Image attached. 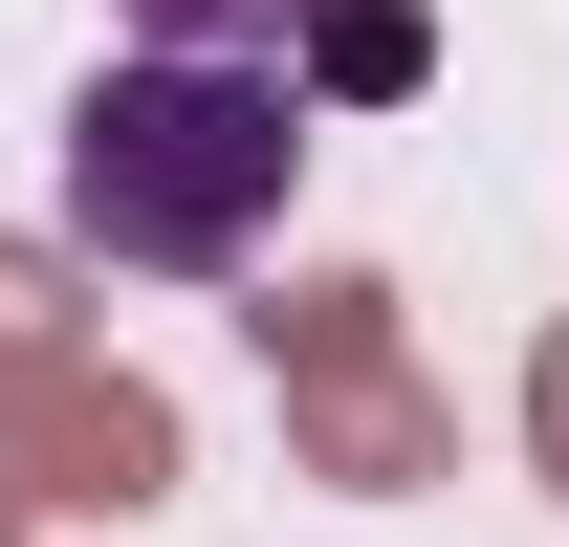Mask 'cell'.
I'll return each instance as SVG.
<instances>
[{"label": "cell", "instance_id": "7a4b0ae2", "mask_svg": "<svg viewBox=\"0 0 569 547\" xmlns=\"http://www.w3.org/2000/svg\"><path fill=\"white\" fill-rule=\"evenodd\" d=\"M263 372H284V460H307V481H351V504L460 481V395L395 350V285H372V263L263 285Z\"/></svg>", "mask_w": 569, "mask_h": 547}, {"label": "cell", "instance_id": "3957f363", "mask_svg": "<svg viewBox=\"0 0 569 547\" xmlns=\"http://www.w3.org/2000/svg\"><path fill=\"white\" fill-rule=\"evenodd\" d=\"M0 504H176V395L153 372H88V350H44V372H0Z\"/></svg>", "mask_w": 569, "mask_h": 547}, {"label": "cell", "instance_id": "52a82bcc", "mask_svg": "<svg viewBox=\"0 0 569 547\" xmlns=\"http://www.w3.org/2000/svg\"><path fill=\"white\" fill-rule=\"evenodd\" d=\"M526 460H548V504H569V329L526 350Z\"/></svg>", "mask_w": 569, "mask_h": 547}, {"label": "cell", "instance_id": "ba28073f", "mask_svg": "<svg viewBox=\"0 0 569 547\" xmlns=\"http://www.w3.org/2000/svg\"><path fill=\"white\" fill-rule=\"evenodd\" d=\"M0 526H22V504H0Z\"/></svg>", "mask_w": 569, "mask_h": 547}, {"label": "cell", "instance_id": "277c9868", "mask_svg": "<svg viewBox=\"0 0 569 547\" xmlns=\"http://www.w3.org/2000/svg\"><path fill=\"white\" fill-rule=\"evenodd\" d=\"M417 67H438V22H417V0H329V22L284 44V88H351V110H395Z\"/></svg>", "mask_w": 569, "mask_h": 547}, {"label": "cell", "instance_id": "5b68a950", "mask_svg": "<svg viewBox=\"0 0 569 547\" xmlns=\"http://www.w3.org/2000/svg\"><path fill=\"white\" fill-rule=\"evenodd\" d=\"M329 0H132V44H176V67H284Z\"/></svg>", "mask_w": 569, "mask_h": 547}, {"label": "cell", "instance_id": "6da1fadb", "mask_svg": "<svg viewBox=\"0 0 569 547\" xmlns=\"http://www.w3.org/2000/svg\"><path fill=\"white\" fill-rule=\"evenodd\" d=\"M284 176H307V88H284V67H176V44H110V67L67 88V241H88V263L219 285V263H263Z\"/></svg>", "mask_w": 569, "mask_h": 547}, {"label": "cell", "instance_id": "8992f818", "mask_svg": "<svg viewBox=\"0 0 569 547\" xmlns=\"http://www.w3.org/2000/svg\"><path fill=\"white\" fill-rule=\"evenodd\" d=\"M67 350V241H0V372Z\"/></svg>", "mask_w": 569, "mask_h": 547}]
</instances>
